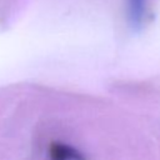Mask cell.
<instances>
[{
	"instance_id": "obj_1",
	"label": "cell",
	"mask_w": 160,
	"mask_h": 160,
	"mask_svg": "<svg viewBox=\"0 0 160 160\" xmlns=\"http://www.w3.org/2000/svg\"><path fill=\"white\" fill-rule=\"evenodd\" d=\"M128 19L134 28H141L150 16V0H126Z\"/></svg>"
},
{
	"instance_id": "obj_2",
	"label": "cell",
	"mask_w": 160,
	"mask_h": 160,
	"mask_svg": "<svg viewBox=\"0 0 160 160\" xmlns=\"http://www.w3.org/2000/svg\"><path fill=\"white\" fill-rule=\"evenodd\" d=\"M49 155L50 160H85L76 149L61 142H52L49 148Z\"/></svg>"
}]
</instances>
